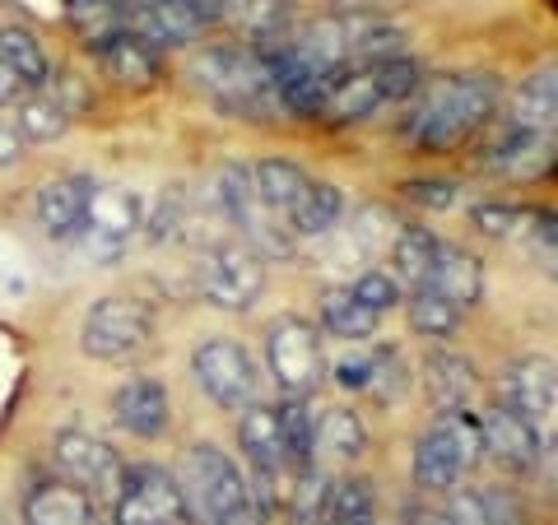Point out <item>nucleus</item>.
<instances>
[{"instance_id": "nucleus-1", "label": "nucleus", "mask_w": 558, "mask_h": 525, "mask_svg": "<svg viewBox=\"0 0 558 525\" xmlns=\"http://www.w3.org/2000/svg\"><path fill=\"white\" fill-rule=\"evenodd\" d=\"M414 112L405 117V135L418 149L438 154L457 149L461 139H470L502 102V84L494 75H438L428 84H418Z\"/></svg>"}, {"instance_id": "nucleus-2", "label": "nucleus", "mask_w": 558, "mask_h": 525, "mask_svg": "<svg viewBox=\"0 0 558 525\" xmlns=\"http://www.w3.org/2000/svg\"><path fill=\"white\" fill-rule=\"evenodd\" d=\"M172 479H178V488H182L191 525H215L219 516H229L233 506L256 502L252 484L242 479V469L209 442L186 447V456H182V465H178V475Z\"/></svg>"}, {"instance_id": "nucleus-3", "label": "nucleus", "mask_w": 558, "mask_h": 525, "mask_svg": "<svg viewBox=\"0 0 558 525\" xmlns=\"http://www.w3.org/2000/svg\"><path fill=\"white\" fill-rule=\"evenodd\" d=\"M191 75H196L201 89L215 94L219 108H229V112L260 117V112H270V102H279L266 65L256 61L252 47H209L191 61Z\"/></svg>"}, {"instance_id": "nucleus-4", "label": "nucleus", "mask_w": 558, "mask_h": 525, "mask_svg": "<svg viewBox=\"0 0 558 525\" xmlns=\"http://www.w3.org/2000/svg\"><path fill=\"white\" fill-rule=\"evenodd\" d=\"M196 289L209 307L219 312H247L266 289V260L242 242H209L196 266Z\"/></svg>"}, {"instance_id": "nucleus-5", "label": "nucleus", "mask_w": 558, "mask_h": 525, "mask_svg": "<svg viewBox=\"0 0 558 525\" xmlns=\"http://www.w3.org/2000/svg\"><path fill=\"white\" fill-rule=\"evenodd\" d=\"M266 363L284 400H307L326 377V354L317 326L303 317H279L266 330Z\"/></svg>"}, {"instance_id": "nucleus-6", "label": "nucleus", "mask_w": 558, "mask_h": 525, "mask_svg": "<svg viewBox=\"0 0 558 525\" xmlns=\"http://www.w3.org/2000/svg\"><path fill=\"white\" fill-rule=\"evenodd\" d=\"M154 340V307L140 297H102L89 307L80 349L98 363H126Z\"/></svg>"}, {"instance_id": "nucleus-7", "label": "nucleus", "mask_w": 558, "mask_h": 525, "mask_svg": "<svg viewBox=\"0 0 558 525\" xmlns=\"http://www.w3.org/2000/svg\"><path fill=\"white\" fill-rule=\"evenodd\" d=\"M191 377H196V387L229 414H242L247 405H256V391H260L256 363H252L247 349L233 344V340H201L196 354H191Z\"/></svg>"}, {"instance_id": "nucleus-8", "label": "nucleus", "mask_w": 558, "mask_h": 525, "mask_svg": "<svg viewBox=\"0 0 558 525\" xmlns=\"http://www.w3.org/2000/svg\"><path fill=\"white\" fill-rule=\"evenodd\" d=\"M51 461H57L61 479L75 484L94 506L98 502H117L121 479H126V465H121V456L108 442L89 437V432H57V437H51Z\"/></svg>"}, {"instance_id": "nucleus-9", "label": "nucleus", "mask_w": 558, "mask_h": 525, "mask_svg": "<svg viewBox=\"0 0 558 525\" xmlns=\"http://www.w3.org/2000/svg\"><path fill=\"white\" fill-rule=\"evenodd\" d=\"M140 219H145V205H140L135 191L94 186L89 209H84V229L75 242H84V256H89L94 266H108V260H121V252L131 247Z\"/></svg>"}, {"instance_id": "nucleus-10", "label": "nucleus", "mask_w": 558, "mask_h": 525, "mask_svg": "<svg viewBox=\"0 0 558 525\" xmlns=\"http://www.w3.org/2000/svg\"><path fill=\"white\" fill-rule=\"evenodd\" d=\"M112 525H191L178 479L159 465H135L121 479L112 502Z\"/></svg>"}, {"instance_id": "nucleus-11", "label": "nucleus", "mask_w": 558, "mask_h": 525, "mask_svg": "<svg viewBox=\"0 0 558 525\" xmlns=\"http://www.w3.org/2000/svg\"><path fill=\"white\" fill-rule=\"evenodd\" d=\"M498 405H508L517 418H526V424L545 437L554 432V410H558V377H554V358H517L502 367L498 377Z\"/></svg>"}, {"instance_id": "nucleus-12", "label": "nucleus", "mask_w": 558, "mask_h": 525, "mask_svg": "<svg viewBox=\"0 0 558 525\" xmlns=\"http://www.w3.org/2000/svg\"><path fill=\"white\" fill-rule=\"evenodd\" d=\"M480 432H484V451L494 456L502 469L512 475H526V469L539 465V451H549V442L539 437L526 418H517L508 405H494L480 418Z\"/></svg>"}, {"instance_id": "nucleus-13", "label": "nucleus", "mask_w": 558, "mask_h": 525, "mask_svg": "<svg viewBox=\"0 0 558 525\" xmlns=\"http://www.w3.org/2000/svg\"><path fill=\"white\" fill-rule=\"evenodd\" d=\"M168 414H172V400L159 377H131L126 387L112 395L117 428H126L131 437H163Z\"/></svg>"}, {"instance_id": "nucleus-14", "label": "nucleus", "mask_w": 558, "mask_h": 525, "mask_svg": "<svg viewBox=\"0 0 558 525\" xmlns=\"http://www.w3.org/2000/svg\"><path fill=\"white\" fill-rule=\"evenodd\" d=\"M89 196H94V182L70 172V178H51L43 191H38V219L47 237L57 242H75L80 229H84V209H89Z\"/></svg>"}, {"instance_id": "nucleus-15", "label": "nucleus", "mask_w": 558, "mask_h": 525, "mask_svg": "<svg viewBox=\"0 0 558 525\" xmlns=\"http://www.w3.org/2000/svg\"><path fill=\"white\" fill-rule=\"evenodd\" d=\"M340 42L344 65H377L391 57H405V33L381 14H340Z\"/></svg>"}, {"instance_id": "nucleus-16", "label": "nucleus", "mask_w": 558, "mask_h": 525, "mask_svg": "<svg viewBox=\"0 0 558 525\" xmlns=\"http://www.w3.org/2000/svg\"><path fill=\"white\" fill-rule=\"evenodd\" d=\"M24 525H98V506L65 479H43L24 493Z\"/></svg>"}, {"instance_id": "nucleus-17", "label": "nucleus", "mask_w": 558, "mask_h": 525, "mask_svg": "<svg viewBox=\"0 0 558 525\" xmlns=\"http://www.w3.org/2000/svg\"><path fill=\"white\" fill-rule=\"evenodd\" d=\"M238 442L247 451V461L256 475H289V456H284V437H279V414L275 405H247L238 418Z\"/></svg>"}, {"instance_id": "nucleus-18", "label": "nucleus", "mask_w": 558, "mask_h": 525, "mask_svg": "<svg viewBox=\"0 0 558 525\" xmlns=\"http://www.w3.org/2000/svg\"><path fill=\"white\" fill-rule=\"evenodd\" d=\"M461 475H470L457 442L447 437L442 424H433L424 437L414 442V484L424 488V493H451V488L461 484Z\"/></svg>"}, {"instance_id": "nucleus-19", "label": "nucleus", "mask_w": 558, "mask_h": 525, "mask_svg": "<svg viewBox=\"0 0 558 525\" xmlns=\"http://www.w3.org/2000/svg\"><path fill=\"white\" fill-rule=\"evenodd\" d=\"M549 163V135L539 131H517L502 121V131L484 145V168L508 172V178H535Z\"/></svg>"}, {"instance_id": "nucleus-20", "label": "nucleus", "mask_w": 558, "mask_h": 525, "mask_svg": "<svg viewBox=\"0 0 558 525\" xmlns=\"http://www.w3.org/2000/svg\"><path fill=\"white\" fill-rule=\"evenodd\" d=\"M433 293H442L451 307H475L480 293H484V266L480 256H470L465 247H447L438 242V260H433V279H428Z\"/></svg>"}, {"instance_id": "nucleus-21", "label": "nucleus", "mask_w": 558, "mask_h": 525, "mask_svg": "<svg viewBox=\"0 0 558 525\" xmlns=\"http://www.w3.org/2000/svg\"><path fill=\"white\" fill-rule=\"evenodd\" d=\"M94 57L102 65V75L126 84V89H149V84L159 80V51L131 38V33H117V38L94 47Z\"/></svg>"}, {"instance_id": "nucleus-22", "label": "nucleus", "mask_w": 558, "mask_h": 525, "mask_svg": "<svg viewBox=\"0 0 558 525\" xmlns=\"http://www.w3.org/2000/svg\"><path fill=\"white\" fill-rule=\"evenodd\" d=\"M340 215H344L340 186L307 178V186L299 191V200L289 205V229H293V237H326V233H336Z\"/></svg>"}, {"instance_id": "nucleus-23", "label": "nucleus", "mask_w": 558, "mask_h": 525, "mask_svg": "<svg viewBox=\"0 0 558 525\" xmlns=\"http://www.w3.org/2000/svg\"><path fill=\"white\" fill-rule=\"evenodd\" d=\"M554 112H558V84H554V70H539V75L521 80V89L512 94L508 117H502V121H508V126H517V131H539V135H549Z\"/></svg>"}, {"instance_id": "nucleus-24", "label": "nucleus", "mask_w": 558, "mask_h": 525, "mask_svg": "<svg viewBox=\"0 0 558 525\" xmlns=\"http://www.w3.org/2000/svg\"><path fill=\"white\" fill-rule=\"evenodd\" d=\"M433 260H438V237L418 223H405L391 237V266H396V284L410 289H428L433 279Z\"/></svg>"}, {"instance_id": "nucleus-25", "label": "nucleus", "mask_w": 558, "mask_h": 525, "mask_svg": "<svg viewBox=\"0 0 558 525\" xmlns=\"http://www.w3.org/2000/svg\"><path fill=\"white\" fill-rule=\"evenodd\" d=\"M424 381H428V395L438 400V410H461L475 395V367L461 354H447V349H433L424 358Z\"/></svg>"}, {"instance_id": "nucleus-26", "label": "nucleus", "mask_w": 558, "mask_h": 525, "mask_svg": "<svg viewBox=\"0 0 558 525\" xmlns=\"http://www.w3.org/2000/svg\"><path fill=\"white\" fill-rule=\"evenodd\" d=\"M322 326L349 344H363L377 330V312L363 307L349 289H326L322 293Z\"/></svg>"}, {"instance_id": "nucleus-27", "label": "nucleus", "mask_w": 558, "mask_h": 525, "mask_svg": "<svg viewBox=\"0 0 558 525\" xmlns=\"http://www.w3.org/2000/svg\"><path fill=\"white\" fill-rule=\"evenodd\" d=\"M368 447V428L354 410H330L317 418V451L312 456H330V461H359Z\"/></svg>"}, {"instance_id": "nucleus-28", "label": "nucleus", "mask_w": 558, "mask_h": 525, "mask_svg": "<svg viewBox=\"0 0 558 525\" xmlns=\"http://www.w3.org/2000/svg\"><path fill=\"white\" fill-rule=\"evenodd\" d=\"M252 186H256V200L266 209H279V215H289V205L299 200V191L307 186V172L289 159H260L252 168Z\"/></svg>"}, {"instance_id": "nucleus-29", "label": "nucleus", "mask_w": 558, "mask_h": 525, "mask_svg": "<svg viewBox=\"0 0 558 525\" xmlns=\"http://www.w3.org/2000/svg\"><path fill=\"white\" fill-rule=\"evenodd\" d=\"M279 414V437H284V456L293 469H307L317 465V414L307 410V400H284V405H275Z\"/></svg>"}, {"instance_id": "nucleus-30", "label": "nucleus", "mask_w": 558, "mask_h": 525, "mask_svg": "<svg viewBox=\"0 0 558 525\" xmlns=\"http://www.w3.org/2000/svg\"><path fill=\"white\" fill-rule=\"evenodd\" d=\"M70 117L57 98H51L47 89L43 94H28L20 102V112H14V131H20L24 139H33V145H51V139H61L70 131Z\"/></svg>"}, {"instance_id": "nucleus-31", "label": "nucleus", "mask_w": 558, "mask_h": 525, "mask_svg": "<svg viewBox=\"0 0 558 525\" xmlns=\"http://www.w3.org/2000/svg\"><path fill=\"white\" fill-rule=\"evenodd\" d=\"M0 65H10L14 75L28 84V89H43L47 75H51V65H47V57H43L38 38H33L28 28H20V24H5V28H0Z\"/></svg>"}, {"instance_id": "nucleus-32", "label": "nucleus", "mask_w": 558, "mask_h": 525, "mask_svg": "<svg viewBox=\"0 0 558 525\" xmlns=\"http://www.w3.org/2000/svg\"><path fill=\"white\" fill-rule=\"evenodd\" d=\"M326 502H330V479L317 465L293 469V484L284 488V506L293 525H322L326 521Z\"/></svg>"}, {"instance_id": "nucleus-33", "label": "nucleus", "mask_w": 558, "mask_h": 525, "mask_svg": "<svg viewBox=\"0 0 558 525\" xmlns=\"http://www.w3.org/2000/svg\"><path fill=\"white\" fill-rule=\"evenodd\" d=\"M405 312H410V326L428 340H451L461 330V307H451L447 297L433 293V289H414Z\"/></svg>"}, {"instance_id": "nucleus-34", "label": "nucleus", "mask_w": 558, "mask_h": 525, "mask_svg": "<svg viewBox=\"0 0 558 525\" xmlns=\"http://www.w3.org/2000/svg\"><path fill=\"white\" fill-rule=\"evenodd\" d=\"M322 525H377L373 484L368 479L330 484V502H326V521Z\"/></svg>"}, {"instance_id": "nucleus-35", "label": "nucleus", "mask_w": 558, "mask_h": 525, "mask_svg": "<svg viewBox=\"0 0 558 525\" xmlns=\"http://www.w3.org/2000/svg\"><path fill=\"white\" fill-rule=\"evenodd\" d=\"M140 229H149V242H168L186 229V191L182 186H163V196L154 200V209L140 219Z\"/></svg>"}, {"instance_id": "nucleus-36", "label": "nucleus", "mask_w": 558, "mask_h": 525, "mask_svg": "<svg viewBox=\"0 0 558 525\" xmlns=\"http://www.w3.org/2000/svg\"><path fill=\"white\" fill-rule=\"evenodd\" d=\"M373 80H377V94L381 102H400V98H414L418 84H424V70L410 57H391V61H377L373 65Z\"/></svg>"}, {"instance_id": "nucleus-37", "label": "nucleus", "mask_w": 558, "mask_h": 525, "mask_svg": "<svg viewBox=\"0 0 558 525\" xmlns=\"http://www.w3.org/2000/svg\"><path fill=\"white\" fill-rule=\"evenodd\" d=\"M438 424L447 428V437L457 442V451H461V461H465V469H475L480 461H484V432H480V418L470 414L465 405L461 410H442V418Z\"/></svg>"}, {"instance_id": "nucleus-38", "label": "nucleus", "mask_w": 558, "mask_h": 525, "mask_svg": "<svg viewBox=\"0 0 558 525\" xmlns=\"http://www.w3.org/2000/svg\"><path fill=\"white\" fill-rule=\"evenodd\" d=\"M535 209H517V205H480L475 209V229L488 237H521L531 229Z\"/></svg>"}, {"instance_id": "nucleus-39", "label": "nucleus", "mask_w": 558, "mask_h": 525, "mask_svg": "<svg viewBox=\"0 0 558 525\" xmlns=\"http://www.w3.org/2000/svg\"><path fill=\"white\" fill-rule=\"evenodd\" d=\"M349 293H354L368 312H377V317L400 303V284H396V274H387V270H359V279L349 284Z\"/></svg>"}, {"instance_id": "nucleus-40", "label": "nucleus", "mask_w": 558, "mask_h": 525, "mask_svg": "<svg viewBox=\"0 0 558 525\" xmlns=\"http://www.w3.org/2000/svg\"><path fill=\"white\" fill-rule=\"evenodd\" d=\"M363 395H373V400H400L405 395V363H400L396 349H377V358H373V381H368V391Z\"/></svg>"}, {"instance_id": "nucleus-41", "label": "nucleus", "mask_w": 558, "mask_h": 525, "mask_svg": "<svg viewBox=\"0 0 558 525\" xmlns=\"http://www.w3.org/2000/svg\"><path fill=\"white\" fill-rule=\"evenodd\" d=\"M373 358H377V349H363L354 344L349 354L336 363V381L344 391H368V381H373Z\"/></svg>"}, {"instance_id": "nucleus-42", "label": "nucleus", "mask_w": 558, "mask_h": 525, "mask_svg": "<svg viewBox=\"0 0 558 525\" xmlns=\"http://www.w3.org/2000/svg\"><path fill=\"white\" fill-rule=\"evenodd\" d=\"M405 196L424 209H451L457 205V182H442V178H418V182H405Z\"/></svg>"}, {"instance_id": "nucleus-43", "label": "nucleus", "mask_w": 558, "mask_h": 525, "mask_svg": "<svg viewBox=\"0 0 558 525\" xmlns=\"http://www.w3.org/2000/svg\"><path fill=\"white\" fill-rule=\"evenodd\" d=\"M480 502L494 525H526V512H521V502L508 493V488H480Z\"/></svg>"}, {"instance_id": "nucleus-44", "label": "nucleus", "mask_w": 558, "mask_h": 525, "mask_svg": "<svg viewBox=\"0 0 558 525\" xmlns=\"http://www.w3.org/2000/svg\"><path fill=\"white\" fill-rule=\"evenodd\" d=\"M447 521L451 525H494L484 512V502H480V488H457L447 502Z\"/></svg>"}, {"instance_id": "nucleus-45", "label": "nucleus", "mask_w": 558, "mask_h": 525, "mask_svg": "<svg viewBox=\"0 0 558 525\" xmlns=\"http://www.w3.org/2000/svg\"><path fill=\"white\" fill-rule=\"evenodd\" d=\"M24 145H28V139L14 131V121H0V168H14V163H20V159H24Z\"/></svg>"}, {"instance_id": "nucleus-46", "label": "nucleus", "mask_w": 558, "mask_h": 525, "mask_svg": "<svg viewBox=\"0 0 558 525\" xmlns=\"http://www.w3.org/2000/svg\"><path fill=\"white\" fill-rule=\"evenodd\" d=\"M215 525H266V512H260L256 502H242V506H233L229 516H219Z\"/></svg>"}, {"instance_id": "nucleus-47", "label": "nucleus", "mask_w": 558, "mask_h": 525, "mask_svg": "<svg viewBox=\"0 0 558 525\" xmlns=\"http://www.w3.org/2000/svg\"><path fill=\"white\" fill-rule=\"evenodd\" d=\"M28 89V84L20 80V75H14V70L10 65H0V108H5V102H20V94Z\"/></svg>"}, {"instance_id": "nucleus-48", "label": "nucleus", "mask_w": 558, "mask_h": 525, "mask_svg": "<svg viewBox=\"0 0 558 525\" xmlns=\"http://www.w3.org/2000/svg\"><path fill=\"white\" fill-rule=\"evenodd\" d=\"M0 525H14V521H10V516H5V506H0Z\"/></svg>"}]
</instances>
